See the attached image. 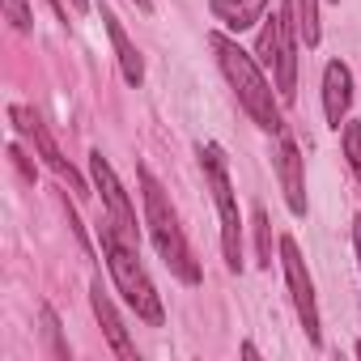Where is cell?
Returning a JSON list of instances; mask_svg holds the SVG:
<instances>
[{"instance_id": "obj_1", "label": "cell", "mask_w": 361, "mask_h": 361, "mask_svg": "<svg viewBox=\"0 0 361 361\" xmlns=\"http://www.w3.org/2000/svg\"><path fill=\"white\" fill-rule=\"evenodd\" d=\"M209 47H213V56H217V64H221L230 90L238 94L243 111L255 119V128H264V132H285V119H281V106H276L272 85H268V77H264V64H259L251 51H243L234 39H226L221 30L209 35Z\"/></svg>"}, {"instance_id": "obj_2", "label": "cell", "mask_w": 361, "mask_h": 361, "mask_svg": "<svg viewBox=\"0 0 361 361\" xmlns=\"http://www.w3.org/2000/svg\"><path fill=\"white\" fill-rule=\"evenodd\" d=\"M140 192H145V226H149V238H153L161 264L183 285H200V264H196L183 230H178V217H174V209H170V200L149 166H140Z\"/></svg>"}, {"instance_id": "obj_3", "label": "cell", "mask_w": 361, "mask_h": 361, "mask_svg": "<svg viewBox=\"0 0 361 361\" xmlns=\"http://www.w3.org/2000/svg\"><path fill=\"white\" fill-rule=\"evenodd\" d=\"M102 255H106V268H111V276H115L123 302L136 310V319H145L149 327H161V319H166V314H161V298H157L149 272H145L140 259H136V243H128L111 221L102 226Z\"/></svg>"}, {"instance_id": "obj_4", "label": "cell", "mask_w": 361, "mask_h": 361, "mask_svg": "<svg viewBox=\"0 0 361 361\" xmlns=\"http://www.w3.org/2000/svg\"><path fill=\"white\" fill-rule=\"evenodd\" d=\"M200 170H204V183L217 200L221 213V251L230 272H243V217H238V200H234V183H230V161L221 145H200Z\"/></svg>"}, {"instance_id": "obj_5", "label": "cell", "mask_w": 361, "mask_h": 361, "mask_svg": "<svg viewBox=\"0 0 361 361\" xmlns=\"http://www.w3.org/2000/svg\"><path fill=\"white\" fill-rule=\"evenodd\" d=\"M9 119H13V128L22 132V136H30L35 140V149H39V157L47 161V170L60 178V183H68V192H77V196H85V178L68 166V157L60 153V145H56V136L47 132V123H43V115L39 111H30V106H9Z\"/></svg>"}, {"instance_id": "obj_6", "label": "cell", "mask_w": 361, "mask_h": 361, "mask_svg": "<svg viewBox=\"0 0 361 361\" xmlns=\"http://www.w3.org/2000/svg\"><path fill=\"white\" fill-rule=\"evenodd\" d=\"M281 268H285V281H289L293 310H298V319H302V327H306V340H310V344H319V340H323V331H319L314 281H310V272H306V259H302V251H298V243H293L289 234L281 238Z\"/></svg>"}, {"instance_id": "obj_7", "label": "cell", "mask_w": 361, "mask_h": 361, "mask_svg": "<svg viewBox=\"0 0 361 361\" xmlns=\"http://www.w3.org/2000/svg\"><path fill=\"white\" fill-rule=\"evenodd\" d=\"M90 178H94V188L102 192V204H106L111 226H115L128 243H136V209H132L123 183L115 178V170H111V161H106L102 153H90Z\"/></svg>"}, {"instance_id": "obj_8", "label": "cell", "mask_w": 361, "mask_h": 361, "mask_svg": "<svg viewBox=\"0 0 361 361\" xmlns=\"http://www.w3.org/2000/svg\"><path fill=\"white\" fill-rule=\"evenodd\" d=\"M272 73H276V98L293 102V94H298V9L293 5H281V13H276V60H272Z\"/></svg>"}, {"instance_id": "obj_9", "label": "cell", "mask_w": 361, "mask_h": 361, "mask_svg": "<svg viewBox=\"0 0 361 361\" xmlns=\"http://www.w3.org/2000/svg\"><path fill=\"white\" fill-rule=\"evenodd\" d=\"M281 145H276V178H281V192H285V204L293 217H306V174H302V153H298V140L289 132H276Z\"/></svg>"}, {"instance_id": "obj_10", "label": "cell", "mask_w": 361, "mask_h": 361, "mask_svg": "<svg viewBox=\"0 0 361 361\" xmlns=\"http://www.w3.org/2000/svg\"><path fill=\"white\" fill-rule=\"evenodd\" d=\"M348 106H353V73H348L344 60H331L323 68V115H327V128L340 132Z\"/></svg>"}, {"instance_id": "obj_11", "label": "cell", "mask_w": 361, "mask_h": 361, "mask_svg": "<svg viewBox=\"0 0 361 361\" xmlns=\"http://www.w3.org/2000/svg\"><path fill=\"white\" fill-rule=\"evenodd\" d=\"M90 306H94V314H98V323H102V331H106L111 348H115L123 361H136V344H132V336H128V327H123V319H119V310H115L111 293L102 289V281H94V285H90Z\"/></svg>"}, {"instance_id": "obj_12", "label": "cell", "mask_w": 361, "mask_h": 361, "mask_svg": "<svg viewBox=\"0 0 361 361\" xmlns=\"http://www.w3.org/2000/svg\"><path fill=\"white\" fill-rule=\"evenodd\" d=\"M102 22H106V35H111V43H115V56H119V73H123V81H128V85H140V81H145V60H140V51L132 47L128 30H123V22L115 18L111 5H102Z\"/></svg>"}, {"instance_id": "obj_13", "label": "cell", "mask_w": 361, "mask_h": 361, "mask_svg": "<svg viewBox=\"0 0 361 361\" xmlns=\"http://www.w3.org/2000/svg\"><path fill=\"white\" fill-rule=\"evenodd\" d=\"M209 9H213V18H217L221 26H230V30H251V26L264 18L268 0H209Z\"/></svg>"}, {"instance_id": "obj_14", "label": "cell", "mask_w": 361, "mask_h": 361, "mask_svg": "<svg viewBox=\"0 0 361 361\" xmlns=\"http://www.w3.org/2000/svg\"><path fill=\"white\" fill-rule=\"evenodd\" d=\"M251 226H255V255H259V268H272V226H268V213H264L259 204H255Z\"/></svg>"}, {"instance_id": "obj_15", "label": "cell", "mask_w": 361, "mask_h": 361, "mask_svg": "<svg viewBox=\"0 0 361 361\" xmlns=\"http://www.w3.org/2000/svg\"><path fill=\"white\" fill-rule=\"evenodd\" d=\"M293 9H298V30L306 47H314L319 43V0H293Z\"/></svg>"}, {"instance_id": "obj_16", "label": "cell", "mask_w": 361, "mask_h": 361, "mask_svg": "<svg viewBox=\"0 0 361 361\" xmlns=\"http://www.w3.org/2000/svg\"><path fill=\"white\" fill-rule=\"evenodd\" d=\"M39 314H43V336H47L51 357H56V361H68V344H64V336H60V314H56L51 306H43Z\"/></svg>"}, {"instance_id": "obj_17", "label": "cell", "mask_w": 361, "mask_h": 361, "mask_svg": "<svg viewBox=\"0 0 361 361\" xmlns=\"http://www.w3.org/2000/svg\"><path fill=\"white\" fill-rule=\"evenodd\" d=\"M344 157H348L357 183H361V123H344Z\"/></svg>"}, {"instance_id": "obj_18", "label": "cell", "mask_w": 361, "mask_h": 361, "mask_svg": "<svg viewBox=\"0 0 361 361\" xmlns=\"http://www.w3.org/2000/svg\"><path fill=\"white\" fill-rule=\"evenodd\" d=\"M255 60L272 68V60H276V18H272L264 30H259V43H255Z\"/></svg>"}, {"instance_id": "obj_19", "label": "cell", "mask_w": 361, "mask_h": 361, "mask_svg": "<svg viewBox=\"0 0 361 361\" xmlns=\"http://www.w3.org/2000/svg\"><path fill=\"white\" fill-rule=\"evenodd\" d=\"M5 13H9L13 30H22V35L35 26V18H30V9H26V0H5Z\"/></svg>"}, {"instance_id": "obj_20", "label": "cell", "mask_w": 361, "mask_h": 361, "mask_svg": "<svg viewBox=\"0 0 361 361\" xmlns=\"http://www.w3.org/2000/svg\"><path fill=\"white\" fill-rule=\"evenodd\" d=\"M9 157H13V166H18V170H22V174H26V178H35V161H30V157H26V153H22V145H18V140H13V145H9Z\"/></svg>"}, {"instance_id": "obj_21", "label": "cell", "mask_w": 361, "mask_h": 361, "mask_svg": "<svg viewBox=\"0 0 361 361\" xmlns=\"http://www.w3.org/2000/svg\"><path fill=\"white\" fill-rule=\"evenodd\" d=\"M43 5H47V9H51L60 22H68V13H64V0H43Z\"/></svg>"}, {"instance_id": "obj_22", "label": "cell", "mask_w": 361, "mask_h": 361, "mask_svg": "<svg viewBox=\"0 0 361 361\" xmlns=\"http://www.w3.org/2000/svg\"><path fill=\"white\" fill-rule=\"evenodd\" d=\"M353 247H357V264H361V217L353 221Z\"/></svg>"}, {"instance_id": "obj_23", "label": "cell", "mask_w": 361, "mask_h": 361, "mask_svg": "<svg viewBox=\"0 0 361 361\" xmlns=\"http://www.w3.org/2000/svg\"><path fill=\"white\" fill-rule=\"evenodd\" d=\"M68 5H73V13H85V9H90V0H68Z\"/></svg>"}, {"instance_id": "obj_24", "label": "cell", "mask_w": 361, "mask_h": 361, "mask_svg": "<svg viewBox=\"0 0 361 361\" xmlns=\"http://www.w3.org/2000/svg\"><path fill=\"white\" fill-rule=\"evenodd\" d=\"M136 9H140V13H153V5H149V0H136Z\"/></svg>"}, {"instance_id": "obj_25", "label": "cell", "mask_w": 361, "mask_h": 361, "mask_svg": "<svg viewBox=\"0 0 361 361\" xmlns=\"http://www.w3.org/2000/svg\"><path fill=\"white\" fill-rule=\"evenodd\" d=\"M357 357H361V344H357Z\"/></svg>"}]
</instances>
